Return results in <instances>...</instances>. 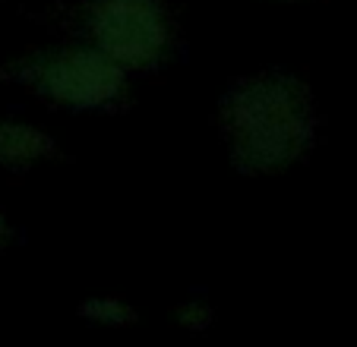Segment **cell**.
I'll return each mask as SVG.
<instances>
[{"label": "cell", "mask_w": 357, "mask_h": 347, "mask_svg": "<svg viewBox=\"0 0 357 347\" xmlns=\"http://www.w3.org/2000/svg\"><path fill=\"white\" fill-rule=\"evenodd\" d=\"M171 322H174L181 332L202 334L215 325V307L199 300V297H190V300H181L174 309H171Z\"/></svg>", "instance_id": "6"}, {"label": "cell", "mask_w": 357, "mask_h": 347, "mask_svg": "<svg viewBox=\"0 0 357 347\" xmlns=\"http://www.w3.org/2000/svg\"><path fill=\"white\" fill-rule=\"evenodd\" d=\"M218 130L231 164L247 177H278L317 142V105L294 73L266 70L237 79L218 105Z\"/></svg>", "instance_id": "1"}, {"label": "cell", "mask_w": 357, "mask_h": 347, "mask_svg": "<svg viewBox=\"0 0 357 347\" xmlns=\"http://www.w3.org/2000/svg\"><path fill=\"white\" fill-rule=\"evenodd\" d=\"M13 243V224H10V218L3 212H0V253Z\"/></svg>", "instance_id": "7"}, {"label": "cell", "mask_w": 357, "mask_h": 347, "mask_svg": "<svg viewBox=\"0 0 357 347\" xmlns=\"http://www.w3.org/2000/svg\"><path fill=\"white\" fill-rule=\"evenodd\" d=\"M76 313H79L82 322H89V325H95V328H130L139 319L133 303H127L123 297H114V294L89 297V300L79 303Z\"/></svg>", "instance_id": "5"}, {"label": "cell", "mask_w": 357, "mask_h": 347, "mask_svg": "<svg viewBox=\"0 0 357 347\" xmlns=\"http://www.w3.org/2000/svg\"><path fill=\"white\" fill-rule=\"evenodd\" d=\"M57 155V139L38 123L20 117H0V167L3 171H32Z\"/></svg>", "instance_id": "4"}, {"label": "cell", "mask_w": 357, "mask_h": 347, "mask_svg": "<svg viewBox=\"0 0 357 347\" xmlns=\"http://www.w3.org/2000/svg\"><path fill=\"white\" fill-rule=\"evenodd\" d=\"M86 41L127 73H149L174 51V20L165 0H89Z\"/></svg>", "instance_id": "3"}, {"label": "cell", "mask_w": 357, "mask_h": 347, "mask_svg": "<svg viewBox=\"0 0 357 347\" xmlns=\"http://www.w3.org/2000/svg\"><path fill=\"white\" fill-rule=\"evenodd\" d=\"M7 76L45 105L76 114L114 111L130 98V73L89 41L22 54L7 67Z\"/></svg>", "instance_id": "2"}, {"label": "cell", "mask_w": 357, "mask_h": 347, "mask_svg": "<svg viewBox=\"0 0 357 347\" xmlns=\"http://www.w3.org/2000/svg\"><path fill=\"white\" fill-rule=\"evenodd\" d=\"M278 3H301V0H278Z\"/></svg>", "instance_id": "8"}]
</instances>
